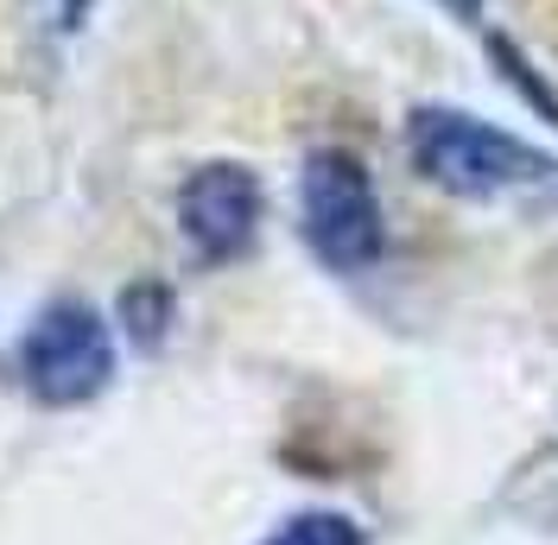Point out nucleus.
Wrapping results in <instances>:
<instances>
[{
    "mask_svg": "<svg viewBox=\"0 0 558 545\" xmlns=\"http://www.w3.org/2000/svg\"><path fill=\"white\" fill-rule=\"evenodd\" d=\"M407 153H413L418 178L451 197H526V191L558 184L553 153L488 128L483 114H457V108H413Z\"/></svg>",
    "mask_w": 558,
    "mask_h": 545,
    "instance_id": "nucleus-1",
    "label": "nucleus"
},
{
    "mask_svg": "<svg viewBox=\"0 0 558 545\" xmlns=\"http://www.w3.org/2000/svg\"><path fill=\"white\" fill-rule=\"evenodd\" d=\"M299 229H305V247L330 272H362L381 261L387 247L381 197H375V178L355 153L324 146V153L305 159V171H299Z\"/></svg>",
    "mask_w": 558,
    "mask_h": 545,
    "instance_id": "nucleus-2",
    "label": "nucleus"
},
{
    "mask_svg": "<svg viewBox=\"0 0 558 545\" xmlns=\"http://www.w3.org/2000/svg\"><path fill=\"white\" fill-rule=\"evenodd\" d=\"M114 380V337L83 299H58L20 337V387L38 407H89Z\"/></svg>",
    "mask_w": 558,
    "mask_h": 545,
    "instance_id": "nucleus-3",
    "label": "nucleus"
},
{
    "mask_svg": "<svg viewBox=\"0 0 558 545\" xmlns=\"http://www.w3.org/2000/svg\"><path fill=\"white\" fill-rule=\"evenodd\" d=\"M178 229L191 241V254L204 267H229L254 247V229H260V178L235 159H216V166H197L178 191Z\"/></svg>",
    "mask_w": 558,
    "mask_h": 545,
    "instance_id": "nucleus-4",
    "label": "nucleus"
},
{
    "mask_svg": "<svg viewBox=\"0 0 558 545\" xmlns=\"http://www.w3.org/2000/svg\"><path fill=\"white\" fill-rule=\"evenodd\" d=\"M267 545H368V540H362V526H355L349 513H324L317 508V513H292Z\"/></svg>",
    "mask_w": 558,
    "mask_h": 545,
    "instance_id": "nucleus-5",
    "label": "nucleus"
},
{
    "mask_svg": "<svg viewBox=\"0 0 558 545\" xmlns=\"http://www.w3.org/2000/svg\"><path fill=\"white\" fill-rule=\"evenodd\" d=\"M89 7H96V0H58V26H64V33H76V26L89 20Z\"/></svg>",
    "mask_w": 558,
    "mask_h": 545,
    "instance_id": "nucleus-6",
    "label": "nucleus"
}]
</instances>
